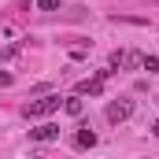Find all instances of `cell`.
Returning <instances> with one entry per match:
<instances>
[{
    "label": "cell",
    "mask_w": 159,
    "mask_h": 159,
    "mask_svg": "<svg viewBox=\"0 0 159 159\" xmlns=\"http://www.w3.org/2000/svg\"><path fill=\"white\" fill-rule=\"evenodd\" d=\"M152 133H156V137H159V122H156V126H152Z\"/></svg>",
    "instance_id": "cell-10"
},
{
    "label": "cell",
    "mask_w": 159,
    "mask_h": 159,
    "mask_svg": "<svg viewBox=\"0 0 159 159\" xmlns=\"http://www.w3.org/2000/svg\"><path fill=\"white\" fill-rule=\"evenodd\" d=\"M78 93H81V96H85V93H89V96H100V93H104V78L96 74V78L81 81V85H78Z\"/></svg>",
    "instance_id": "cell-4"
},
{
    "label": "cell",
    "mask_w": 159,
    "mask_h": 159,
    "mask_svg": "<svg viewBox=\"0 0 159 159\" xmlns=\"http://www.w3.org/2000/svg\"><path fill=\"white\" fill-rule=\"evenodd\" d=\"M7 85H11V74H7V70H0V89H7Z\"/></svg>",
    "instance_id": "cell-9"
},
{
    "label": "cell",
    "mask_w": 159,
    "mask_h": 159,
    "mask_svg": "<svg viewBox=\"0 0 159 159\" xmlns=\"http://www.w3.org/2000/svg\"><path fill=\"white\" fill-rule=\"evenodd\" d=\"M63 107H67V115H81V100H78V96H67Z\"/></svg>",
    "instance_id": "cell-6"
},
{
    "label": "cell",
    "mask_w": 159,
    "mask_h": 159,
    "mask_svg": "<svg viewBox=\"0 0 159 159\" xmlns=\"http://www.w3.org/2000/svg\"><path fill=\"white\" fill-rule=\"evenodd\" d=\"M129 111H133V104H129V100L107 104V122H126V119H129Z\"/></svg>",
    "instance_id": "cell-2"
},
{
    "label": "cell",
    "mask_w": 159,
    "mask_h": 159,
    "mask_svg": "<svg viewBox=\"0 0 159 159\" xmlns=\"http://www.w3.org/2000/svg\"><path fill=\"white\" fill-rule=\"evenodd\" d=\"M37 7H41V11H56V7H59V0H37Z\"/></svg>",
    "instance_id": "cell-8"
},
{
    "label": "cell",
    "mask_w": 159,
    "mask_h": 159,
    "mask_svg": "<svg viewBox=\"0 0 159 159\" xmlns=\"http://www.w3.org/2000/svg\"><path fill=\"white\" fill-rule=\"evenodd\" d=\"M74 144H78V148H93V144H96V133H93L89 126H81L78 137H74Z\"/></svg>",
    "instance_id": "cell-5"
},
{
    "label": "cell",
    "mask_w": 159,
    "mask_h": 159,
    "mask_svg": "<svg viewBox=\"0 0 159 159\" xmlns=\"http://www.w3.org/2000/svg\"><path fill=\"white\" fill-rule=\"evenodd\" d=\"M141 67H144L148 74H156V70H159V59H156V56H144V59H141Z\"/></svg>",
    "instance_id": "cell-7"
},
{
    "label": "cell",
    "mask_w": 159,
    "mask_h": 159,
    "mask_svg": "<svg viewBox=\"0 0 159 159\" xmlns=\"http://www.w3.org/2000/svg\"><path fill=\"white\" fill-rule=\"evenodd\" d=\"M59 93H44L41 100H34V104H26V119H44V115H52V111H59Z\"/></svg>",
    "instance_id": "cell-1"
},
{
    "label": "cell",
    "mask_w": 159,
    "mask_h": 159,
    "mask_svg": "<svg viewBox=\"0 0 159 159\" xmlns=\"http://www.w3.org/2000/svg\"><path fill=\"white\" fill-rule=\"evenodd\" d=\"M56 137H59V126L56 122H44L37 129H30V141H56Z\"/></svg>",
    "instance_id": "cell-3"
}]
</instances>
